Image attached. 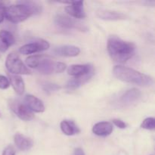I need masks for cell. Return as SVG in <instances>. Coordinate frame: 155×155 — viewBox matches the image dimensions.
Listing matches in <instances>:
<instances>
[{"mask_svg":"<svg viewBox=\"0 0 155 155\" xmlns=\"http://www.w3.org/2000/svg\"><path fill=\"white\" fill-rule=\"evenodd\" d=\"M9 106L12 111L22 120L29 121L34 117L33 112L25 104L21 103L17 100H11L9 101Z\"/></svg>","mask_w":155,"mask_h":155,"instance_id":"cell-7","label":"cell"},{"mask_svg":"<svg viewBox=\"0 0 155 155\" xmlns=\"http://www.w3.org/2000/svg\"><path fill=\"white\" fill-rule=\"evenodd\" d=\"M50 45L46 40L38 39L35 42L26 44L20 48V52L23 54H30L39 51H45L49 48Z\"/></svg>","mask_w":155,"mask_h":155,"instance_id":"cell-8","label":"cell"},{"mask_svg":"<svg viewBox=\"0 0 155 155\" xmlns=\"http://www.w3.org/2000/svg\"><path fill=\"white\" fill-rule=\"evenodd\" d=\"M141 95H142V93L139 89L133 88V89L126 91L120 95L119 98V102L124 107L130 106L133 103L139 101V98H141Z\"/></svg>","mask_w":155,"mask_h":155,"instance_id":"cell-10","label":"cell"},{"mask_svg":"<svg viewBox=\"0 0 155 155\" xmlns=\"http://www.w3.org/2000/svg\"><path fill=\"white\" fill-rule=\"evenodd\" d=\"M98 16L101 19L107 21H120L126 19V15L124 14L117 12H113L109 10H101L98 12Z\"/></svg>","mask_w":155,"mask_h":155,"instance_id":"cell-18","label":"cell"},{"mask_svg":"<svg viewBox=\"0 0 155 155\" xmlns=\"http://www.w3.org/2000/svg\"><path fill=\"white\" fill-rule=\"evenodd\" d=\"M5 15V18L9 21L17 24L27 20L33 15V13L25 1H22L19 2V3L17 5H12L6 7Z\"/></svg>","mask_w":155,"mask_h":155,"instance_id":"cell-4","label":"cell"},{"mask_svg":"<svg viewBox=\"0 0 155 155\" xmlns=\"http://www.w3.org/2000/svg\"><path fill=\"white\" fill-rule=\"evenodd\" d=\"M53 52L61 57H76L80 53V49L74 45H62L54 48Z\"/></svg>","mask_w":155,"mask_h":155,"instance_id":"cell-13","label":"cell"},{"mask_svg":"<svg viewBox=\"0 0 155 155\" xmlns=\"http://www.w3.org/2000/svg\"><path fill=\"white\" fill-rule=\"evenodd\" d=\"M64 4H68L65 10L68 12V15L71 17L77 19H82L86 17L84 8H83V2H63Z\"/></svg>","mask_w":155,"mask_h":155,"instance_id":"cell-9","label":"cell"},{"mask_svg":"<svg viewBox=\"0 0 155 155\" xmlns=\"http://www.w3.org/2000/svg\"><path fill=\"white\" fill-rule=\"evenodd\" d=\"M92 72H94V68L90 64H73L68 69V74L75 77H83Z\"/></svg>","mask_w":155,"mask_h":155,"instance_id":"cell-11","label":"cell"},{"mask_svg":"<svg viewBox=\"0 0 155 155\" xmlns=\"http://www.w3.org/2000/svg\"><path fill=\"white\" fill-rule=\"evenodd\" d=\"M113 74L118 80L131 84L140 86H151L154 83L153 78L150 76L122 65L115 66L113 69Z\"/></svg>","mask_w":155,"mask_h":155,"instance_id":"cell-2","label":"cell"},{"mask_svg":"<svg viewBox=\"0 0 155 155\" xmlns=\"http://www.w3.org/2000/svg\"><path fill=\"white\" fill-rule=\"evenodd\" d=\"M113 124H114L117 127H118V128L120 129L127 128V124H126L124 121L121 120H119V119L113 120Z\"/></svg>","mask_w":155,"mask_h":155,"instance_id":"cell-24","label":"cell"},{"mask_svg":"<svg viewBox=\"0 0 155 155\" xmlns=\"http://www.w3.org/2000/svg\"><path fill=\"white\" fill-rule=\"evenodd\" d=\"M2 155H15V148L12 146H11V145L6 147L4 151H3Z\"/></svg>","mask_w":155,"mask_h":155,"instance_id":"cell-25","label":"cell"},{"mask_svg":"<svg viewBox=\"0 0 155 155\" xmlns=\"http://www.w3.org/2000/svg\"><path fill=\"white\" fill-rule=\"evenodd\" d=\"M5 8H6L5 3L4 2L0 1V10H1V9H5Z\"/></svg>","mask_w":155,"mask_h":155,"instance_id":"cell-28","label":"cell"},{"mask_svg":"<svg viewBox=\"0 0 155 155\" xmlns=\"http://www.w3.org/2000/svg\"><path fill=\"white\" fill-rule=\"evenodd\" d=\"M42 88L47 94H51L52 92H56L60 89L58 86L55 83H48V82H45L42 84Z\"/></svg>","mask_w":155,"mask_h":155,"instance_id":"cell-21","label":"cell"},{"mask_svg":"<svg viewBox=\"0 0 155 155\" xmlns=\"http://www.w3.org/2000/svg\"><path fill=\"white\" fill-rule=\"evenodd\" d=\"M15 39L13 35L7 30L0 31V52H5L15 44Z\"/></svg>","mask_w":155,"mask_h":155,"instance_id":"cell-14","label":"cell"},{"mask_svg":"<svg viewBox=\"0 0 155 155\" xmlns=\"http://www.w3.org/2000/svg\"><path fill=\"white\" fill-rule=\"evenodd\" d=\"M10 86L8 79L3 75H0V89H6Z\"/></svg>","mask_w":155,"mask_h":155,"instance_id":"cell-23","label":"cell"},{"mask_svg":"<svg viewBox=\"0 0 155 155\" xmlns=\"http://www.w3.org/2000/svg\"><path fill=\"white\" fill-rule=\"evenodd\" d=\"M136 47L132 42H127L116 36L109 37L107 40V51L114 61L125 63L134 55Z\"/></svg>","mask_w":155,"mask_h":155,"instance_id":"cell-1","label":"cell"},{"mask_svg":"<svg viewBox=\"0 0 155 155\" xmlns=\"http://www.w3.org/2000/svg\"><path fill=\"white\" fill-rule=\"evenodd\" d=\"M5 8L1 9V10H0V23L2 22V21H4L5 18Z\"/></svg>","mask_w":155,"mask_h":155,"instance_id":"cell-26","label":"cell"},{"mask_svg":"<svg viewBox=\"0 0 155 155\" xmlns=\"http://www.w3.org/2000/svg\"><path fill=\"white\" fill-rule=\"evenodd\" d=\"M5 67L9 74L18 75V74H30L31 71L27 68L25 64L15 52H12L7 56L5 61Z\"/></svg>","mask_w":155,"mask_h":155,"instance_id":"cell-5","label":"cell"},{"mask_svg":"<svg viewBox=\"0 0 155 155\" xmlns=\"http://www.w3.org/2000/svg\"><path fill=\"white\" fill-rule=\"evenodd\" d=\"M25 104L33 112L42 113L45 111V106L43 102L37 97L32 95H27L24 98Z\"/></svg>","mask_w":155,"mask_h":155,"instance_id":"cell-12","label":"cell"},{"mask_svg":"<svg viewBox=\"0 0 155 155\" xmlns=\"http://www.w3.org/2000/svg\"><path fill=\"white\" fill-rule=\"evenodd\" d=\"M94 72L90 73V74H87V75L83 76V77H75V78H73L72 80H69L68 83H67V89H75L79 88L80 86H81L82 85H83L84 83H86V82L89 81L90 80L91 77L93 76Z\"/></svg>","mask_w":155,"mask_h":155,"instance_id":"cell-19","label":"cell"},{"mask_svg":"<svg viewBox=\"0 0 155 155\" xmlns=\"http://www.w3.org/2000/svg\"><path fill=\"white\" fill-rule=\"evenodd\" d=\"M61 130L64 134L67 136H74L80 132V129L77 127L74 121L63 120L61 123Z\"/></svg>","mask_w":155,"mask_h":155,"instance_id":"cell-20","label":"cell"},{"mask_svg":"<svg viewBox=\"0 0 155 155\" xmlns=\"http://www.w3.org/2000/svg\"><path fill=\"white\" fill-rule=\"evenodd\" d=\"M8 75L9 78L8 80H10L11 84L15 92L19 95H22L25 90V85H24L23 79L20 76L14 75V74H9V73L8 74Z\"/></svg>","mask_w":155,"mask_h":155,"instance_id":"cell-17","label":"cell"},{"mask_svg":"<svg viewBox=\"0 0 155 155\" xmlns=\"http://www.w3.org/2000/svg\"><path fill=\"white\" fill-rule=\"evenodd\" d=\"M54 22L58 26L62 28L75 29L82 32H86L88 30L87 27H86L80 21L63 15H58L54 18Z\"/></svg>","mask_w":155,"mask_h":155,"instance_id":"cell-6","label":"cell"},{"mask_svg":"<svg viewBox=\"0 0 155 155\" xmlns=\"http://www.w3.org/2000/svg\"><path fill=\"white\" fill-rule=\"evenodd\" d=\"M141 127L145 130H153L155 128V120L153 117H148L145 119L142 122Z\"/></svg>","mask_w":155,"mask_h":155,"instance_id":"cell-22","label":"cell"},{"mask_svg":"<svg viewBox=\"0 0 155 155\" xmlns=\"http://www.w3.org/2000/svg\"><path fill=\"white\" fill-rule=\"evenodd\" d=\"M14 140H15V143L16 146L21 151H28L33 147V141L30 138L26 137L25 136L20 134V133L15 135V137H14Z\"/></svg>","mask_w":155,"mask_h":155,"instance_id":"cell-16","label":"cell"},{"mask_svg":"<svg viewBox=\"0 0 155 155\" xmlns=\"http://www.w3.org/2000/svg\"><path fill=\"white\" fill-rule=\"evenodd\" d=\"M27 66L36 68L40 74H60L66 69V64L62 62L53 61L45 55H31L26 59Z\"/></svg>","mask_w":155,"mask_h":155,"instance_id":"cell-3","label":"cell"},{"mask_svg":"<svg viewBox=\"0 0 155 155\" xmlns=\"http://www.w3.org/2000/svg\"><path fill=\"white\" fill-rule=\"evenodd\" d=\"M75 155H85V153L82 148H77L75 149Z\"/></svg>","mask_w":155,"mask_h":155,"instance_id":"cell-27","label":"cell"},{"mask_svg":"<svg viewBox=\"0 0 155 155\" xmlns=\"http://www.w3.org/2000/svg\"><path fill=\"white\" fill-rule=\"evenodd\" d=\"M94 134L98 136H107L113 132V125L110 122L97 123L92 127Z\"/></svg>","mask_w":155,"mask_h":155,"instance_id":"cell-15","label":"cell"}]
</instances>
